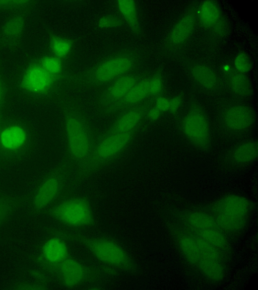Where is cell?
I'll return each instance as SVG.
<instances>
[{
  "mask_svg": "<svg viewBox=\"0 0 258 290\" xmlns=\"http://www.w3.org/2000/svg\"><path fill=\"white\" fill-rule=\"evenodd\" d=\"M257 157V144L254 139H246L235 144L226 153L225 161L231 166L240 167L253 163Z\"/></svg>",
  "mask_w": 258,
  "mask_h": 290,
  "instance_id": "21",
  "label": "cell"
},
{
  "mask_svg": "<svg viewBox=\"0 0 258 290\" xmlns=\"http://www.w3.org/2000/svg\"><path fill=\"white\" fill-rule=\"evenodd\" d=\"M67 176L62 169H57L48 174L36 188L32 205L38 212L50 208L63 191Z\"/></svg>",
  "mask_w": 258,
  "mask_h": 290,
  "instance_id": "14",
  "label": "cell"
},
{
  "mask_svg": "<svg viewBox=\"0 0 258 290\" xmlns=\"http://www.w3.org/2000/svg\"><path fill=\"white\" fill-rule=\"evenodd\" d=\"M117 7L123 19L135 33L140 32V24L136 3L133 1H118Z\"/></svg>",
  "mask_w": 258,
  "mask_h": 290,
  "instance_id": "25",
  "label": "cell"
},
{
  "mask_svg": "<svg viewBox=\"0 0 258 290\" xmlns=\"http://www.w3.org/2000/svg\"><path fill=\"white\" fill-rule=\"evenodd\" d=\"M105 271L70 255L50 273L54 274L62 285L72 288L96 279Z\"/></svg>",
  "mask_w": 258,
  "mask_h": 290,
  "instance_id": "12",
  "label": "cell"
},
{
  "mask_svg": "<svg viewBox=\"0 0 258 290\" xmlns=\"http://www.w3.org/2000/svg\"><path fill=\"white\" fill-rule=\"evenodd\" d=\"M30 1H0V10L16 11L23 10L28 7Z\"/></svg>",
  "mask_w": 258,
  "mask_h": 290,
  "instance_id": "29",
  "label": "cell"
},
{
  "mask_svg": "<svg viewBox=\"0 0 258 290\" xmlns=\"http://www.w3.org/2000/svg\"><path fill=\"white\" fill-rule=\"evenodd\" d=\"M139 128L97 140L88 162L80 170L81 174L87 175L118 156L132 140Z\"/></svg>",
  "mask_w": 258,
  "mask_h": 290,
  "instance_id": "8",
  "label": "cell"
},
{
  "mask_svg": "<svg viewBox=\"0 0 258 290\" xmlns=\"http://www.w3.org/2000/svg\"><path fill=\"white\" fill-rule=\"evenodd\" d=\"M162 112L155 106L150 107L147 112V116L151 121L157 120L160 116Z\"/></svg>",
  "mask_w": 258,
  "mask_h": 290,
  "instance_id": "36",
  "label": "cell"
},
{
  "mask_svg": "<svg viewBox=\"0 0 258 290\" xmlns=\"http://www.w3.org/2000/svg\"><path fill=\"white\" fill-rule=\"evenodd\" d=\"M198 19L206 27L219 36L228 31L227 24L218 5L214 1L204 2L198 9Z\"/></svg>",
  "mask_w": 258,
  "mask_h": 290,
  "instance_id": "19",
  "label": "cell"
},
{
  "mask_svg": "<svg viewBox=\"0 0 258 290\" xmlns=\"http://www.w3.org/2000/svg\"><path fill=\"white\" fill-rule=\"evenodd\" d=\"M70 255L66 239L57 234L49 238L43 243L38 260L41 266L50 273L56 266Z\"/></svg>",
  "mask_w": 258,
  "mask_h": 290,
  "instance_id": "15",
  "label": "cell"
},
{
  "mask_svg": "<svg viewBox=\"0 0 258 290\" xmlns=\"http://www.w3.org/2000/svg\"><path fill=\"white\" fill-rule=\"evenodd\" d=\"M49 44L54 56L60 59L70 53L73 47L71 40L54 35L50 37Z\"/></svg>",
  "mask_w": 258,
  "mask_h": 290,
  "instance_id": "26",
  "label": "cell"
},
{
  "mask_svg": "<svg viewBox=\"0 0 258 290\" xmlns=\"http://www.w3.org/2000/svg\"><path fill=\"white\" fill-rule=\"evenodd\" d=\"M12 205L10 202L4 197H0V225L10 212Z\"/></svg>",
  "mask_w": 258,
  "mask_h": 290,
  "instance_id": "32",
  "label": "cell"
},
{
  "mask_svg": "<svg viewBox=\"0 0 258 290\" xmlns=\"http://www.w3.org/2000/svg\"><path fill=\"white\" fill-rule=\"evenodd\" d=\"M183 218L185 229L227 255L229 246L228 236L219 227L209 212L193 210L185 213Z\"/></svg>",
  "mask_w": 258,
  "mask_h": 290,
  "instance_id": "9",
  "label": "cell"
},
{
  "mask_svg": "<svg viewBox=\"0 0 258 290\" xmlns=\"http://www.w3.org/2000/svg\"><path fill=\"white\" fill-rule=\"evenodd\" d=\"M227 86L230 92L236 97L246 98L252 93L250 80L245 74L237 70L227 71L225 75Z\"/></svg>",
  "mask_w": 258,
  "mask_h": 290,
  "instance_id": "24",
  "label": "cell"
},
{
  "mask_svg": "<svg viewBox=\"0 0 258 290\" xmlns=\"http://www.w3.org/2000/svg\"><path fill=\"white\" fill-rule=\"evenodd\" d=\"M163 87V82L161 76L156 74L150 79L149 95L155 96L161 91Z\"/></svg>",
  "mask_w": 258,
  "mask_h": 290,
  "instance_id": "31",
  "label": "cell"
},
{
  "mask_svg": "<svg viewBox=\"0 0 258 290\" xmlns=\"http://www.w3.org/2000/svg\"><path fill=\"white\" fill-rule=\"evenodd\" d=\"M2 119V117H0V120Z\"/></svg>",
  "mask_w": 258,
  "mask_h": 290,
  "instance_id": "37",
  "label": "cell"
},
{
  "mask_svg": "<svg viewBox=\"0 0 258 290\" xmlns=\"http://www.w3.org/2000/svg\"><path fill=\"white\" fill-rule=\"evenodd\" d=\"M60 78L48 73L38 60L34 61L25 68L20 77L19 86L28 96L44 98L54 93Z\"/></svg>",
  "mask_w": 258,
  "mask_h": 290,
  "instance_id": "11",
  "label": "cell"
},
{
  "mask_svg": "<svg viewBox=\"0 0 258 290\" xmlns=\"http://www.w3.org/2000/svg\"><path fill=\"white\" fill-rule=\"evenodd\" d=\"M149 78L140 80L120 100L105 109L108 113L121 112L143 103L149 95Z\"/></svg>",
  "mask_w": 258,
  "mask_h": 290,
  "instance_id": "20",
  "label": "cell"
},
{
  "mask_svg": "<svg viewBox=\"0 0 258 290\" xmlns=\"http://www.w3.org/2000/svg\"><path fill=\"white\" fill-rule=\"evenodd\" d=\"M190 74L195 82L203 90L214 92L219 87V81L216 73L209 66L202 64L190 67Z\"/></svg>",
  "mask_w": 258,
  "mask_h": 290,
  "instance_id": "22",
  "label": "cell"
},
{
  "mask_svg": "<svg viewBox=\"0 0 258 290\" xmlns=\"http://www.w3.org/2000/svg\"><path fill=\"white\" fill-rule=\"evenodd\" d=\"M209 212L221 230L228 236L242 233L252 212V204L242 195L230 193L217 199Z\"/></svg>",
  "mask_w": 258,
  "mask_h": 290,
  "instance_id": "3",
  "label": "cell"
},
{
  "mask_svg": "<svg viewBox=\"0 0 258 290\" xmlns=\"http://www.w3.org/2000/svg\"><path fill=\"white\" fill-rule=\"evenodd\" d=\"M177 236V247L185 261L204 278L214 282L226 274L227 255L190 231L184 229Z\"/></svg>",
  "mask_w": 258,
  "mask_h": 290,
  "instance_id": "1",
  "label": "cell"
},
{
  "mask_svg": "<svg viewBox=\"0 0 258 290\" xmlns=\"http://www.w3.org/2000/svg\"><path fill=\"white\" fill-rule=\"evenodd\" d=\"M135 59L127 53L108 58L92 67L86 79L92 85H107L114 80L127 74L134 67Z\"/></svg>",
  "mask_w": 258,
  "mask_h": 290,
  "instance_id": "13",
  "label": "cell"
},
{
  "mask_svg": "<svg viewBox=\"0 0 258 290\" xmlns=\"http://www.w3.org/2000/svg\"><path fill=\"white\" fill-rule=\"evenodd\" d=\"M155 107L161 112L169 110L170 99L164 97H159L155 101Z\"/></svg>",
  "mask_w": 258,
  "mask_h": 290,
  "instance_id": "33",
  "label": "cell"
},
{
  "mask_svg": "<svg viewBox=\"0 0 258 290\" xmlns=\"http://www.w3.org/2000/svg\"><path fill=\"white\" fill-rule=\"evenodd\" d=\"M255 120L254 112L249 106L233 103L227 104L221 109L217 125L223 135L239 138L251 131Z\"/></svg>",
  "mask_w": 258,
  "mask_h": 290,
  "instance_id": "7",
  "label": "cell"
},
{
  "mask_svg": "<svg viewBox=\"0 0 258 290\" xmlns=\"http://www.w3.org/2000/svg\"><path fill=\"white\" fill-rule=\"evenodd\" d=\"M59 234L65 239L81 244L96 259L111 270L133 272L136 265L133 258L117 242L104 237L85 235L75 231L64 229Z\"/></svg>",
  "mask_w": 258,
  "mask_h": 290,
  "instance_id": "2",
  "label": "cell"
},
{
  "mask_svg": "<svg viewBox=\"0 0 258 290\" xmlns=\"http://www.w3.org/2000/svg\"><path fill=\"white\" fill-rule=\"evenodd\" d=\"M49 215L67 229L80 230L93 226L95 215L90 201L74 197L57 202L48 210Z\"/></svg>",
  "mask_w": 258,
  "mask_h": 290,
  "instance_id": "6",
  "label": "cell"
},
{
  "mask_svg": "<svg viewBox=\"0 0 258 290\" xmlns=\"http://www.w3.org/2000/svg\"><path fill=\"white\" fill-rule=\"evenodd\" d=\"M198 20V9L194 7L175 23L167 36L165 46L171 50L183 45L193 33Z\"/></svg>",
  "mask_w": 258,
  "mask_h": 290,
  "instance_id": "16",
  "label": "cell"
},
{
  "mask_svg": "<svg viewBox=\"0 0 258 290\" xmlns=\"http://www.w3.org/2000/svg\"><path fill=\"white\" fill-rule=\"evenodd\" d=\"M122 24V22L118 18L113 16H105L99 19L97 25L101 28H112L119 27Z\"/></svg>",
  "mask_w": 258,
  "mask_h": 290,
  "instance_id": "30",
  "label": "cell"
},
{
  "mask_svg": "<svg viewBox=\"0 0 258 290\" xmlns=\"http://www.w3.org/2000/svg\"><path fill=\"white\" fill-rule=\"evenodd\" d=\"M148 103H143L121 112L111 126L97 140L109 135L125 133L139 127L149 109Z\"/></svg>",
  "mask_w": 258,
  "mask_h": 290,
  "instance_id": "17",
  "label": "cell"
},
{
  "mask_svg": "<svg viewBox=\"0 0 258 290\" xmlns=\"http://www.w3.org/2000/svg\"><path fill=\"white\" fill-rule=\"evenodd\" d=\"M28 128L21 122L10 119L0 120V158L10 160L19 158L30 145Z\"/></svg>",
  "mask_w": 258,
  "mask_h": 290,
  "instance_id": "10",
  "label": "cell"
},
{
  "mask_svg": "<svg viewBox=\"0 0 258 290\" xmlns=\"http://www.w3.org/2000/svg\"><path fill=\"white\" fill-rule=\"evenodd\" d=\"M180 137L192 148L203 152L210 150L212 134L210 120L203 107L197 102L189 103L175 120Z\"/></svg>",
  "mask_w": 258,
  "mask_h": 290,
  "instance_id": "4",
  "label": "cell"
},
{
  "mask_svg": "<svg viewBox=\"0 0 258 290\" xmlns=\"http://www.w3.org/2000/svg\"><path fill=\"white\" fill-rule=\"evenodd\" d=\"M7 95L6 85L0 75V117L3 110Z\"/></svg>",
  "mask_w": 258,
  "mask_h": 290,
  "instance_id": "34",
  "label": "cell"
},
{
  "mask_svg": "<svg viewBox=\"0 0 258 290\" xmlns=\"http://www.w3.org/2000/svg\"><path fill=\"white\" fill-rule=\"evenodd\" d=\"M182 104V99L180 97L176 96L170 99L169 110L172 113L177 112L180 109Z\"/></svg>",
  "mask_w": 258,
  "mask_h": 290,
  "instance_id": "35",
  "label": "cell"
},
{
  "mask_svg": "<svg viewBox=\"0 0 258 290\" xmlns=\"http://www.w3.org/2000/svg\"><path fill=\"white\" fill-rule=\"evenodd\" d=\"M236 70L242 73L248 72L251 68L252 63L249 56L244 52H240L234 59Z\"/></svg>",
  "mask_w": 258,
  "mask_h": 290,
  "instance_id": "28",
  "label": "cell"
},
{
  "mask_svg": "<svg viewBox=\"0 0 258 290\" xmlns=\"http://www.w3.org/2000/svg\"><path fill=\"white\" fill-rule=\"evenodd\" d=\"M38 61L50 75L61 78L63 66L60 59L54 56L46 55L42 57Z\"/></svg>",
  "mask_w": 258,
  "mask_h": 290,
  "instance_id": "27",
  "label": "cell"
},
{
  "mask_svg": "<svg viewBox=\"0 0 258 290\" xmlns=\"http://www.w3.org/2000/svg\"><path fill=\"white\" fill-rule=\"evenodd\" d=\"M139 81L138 76L128 74L114 80L102 92L99 104L104 109L110 106L122 98Z\"/></svg>",
  "mask_w": 258,
  "mask_h": 290,
  "instance_id": "18",
  "label": "cell"
},
{
  "mask_svg": "<svg viewBox=\"0 0 258 290\" xmlns=\"http://www.w3.org/2000/svg\"><path fill=\"white\" fill-rule=\"evenodd\" d=\"M64 118L68 155L80 171L88 162L95 141L89 124L80 112L66 110Z\"/></svg>",
  "mask_w": 258,
  "mask_h": 290,
  "instance_id": "5",
  "label": "cell"
},
{
  "mask_svg": "<svg viewBox=\"0 0 258 290\" xmlns=\"http://www.w3.org/2000/svg\"><path fill=\"white\" fill-rule=\"evenodd\" d=\"M25 26L24 15L17 14L8 19L2 29V37L4 43L9 46L16 45L23 34Z\"/></svg>",
  "mask_w": 258,
  "mask_h": 290,
  "instance_id": "23",
  "label": "cell"
}]
</instances>
